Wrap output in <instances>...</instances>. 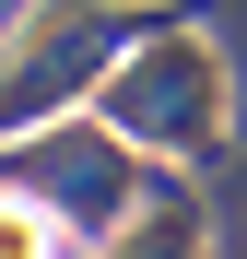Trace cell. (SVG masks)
Wrapping results in <instances>:
<instances>
[{"label": "cell", "mask_w": 247, "mask_h": 259, "mask_svg": "<svg viewBox=\"0 0 247 259\" xmlns=\"http://www.w3.org/2000/svg\"><path fill=\"white\" fill-rule=\"evenodd\" d=\"M0 259H59V212L47 200H12L0 212Z\"/></svg>", "instance_id": "5b68a950"}, {"label": "cell", "mask_w": 247, "mask_h": 259, "mask_svg": "<svg viewBox=\"0 0 247 259\" xmlns=\"http://www.w3.org/2000/svg\"><path fill=\"white\" fill-rule=\"evenodd\" d=\"M94 118L130 130V142H153V153H212L224 142V59H212V35H188V24L153 35V48L94 95Z\"/></svg>", "instance_id": "7a4b0ae2"}, {"label": "cell", "mask_w": 247, "mask_h": 259, "mask_svg": "<svg viewBox=\"0 0 247 259\" xmlns=\"http://www.w3.org/2000/svg\"><path fill=\"white\" fill-rule=\"evenodd\" d=\"M94 259H200V200H177V189H153L130 224H118Z\"/></svg>", "instance_id": "277c9868"}, {"label": "cell", "mask_w": 247, "mask_h": 259, "mask_svg": "<svg viewBox=\"0 0 247 259\" xmlns=\"http://www.w3.org/2000/svg\"><path fill=\"white\" fill-rule=\"evenodd\" d=\"M188 12L177 0H47V12L24 24V48H12V130H35L47 106H94V59L118 48V35H177Z\"/></svg>", "instance_id": "6da1fadb"}, {"label": "cell", "mask_w": 247, "mask_h": 259, "mask_svg": "<svg viewBox=\"0 0 247 259\" xmlns=\"http://www.w3.org/2000/svg\"><path fill=\"white\" fill-rule=\"evenodd\" d=\"M24 200H71V224L94 236V224H118V212H141V189H130V165H118V142H94V106H82V142H24Z\"/></svg>", "instance_id": "3957f363"}]
</instances>
